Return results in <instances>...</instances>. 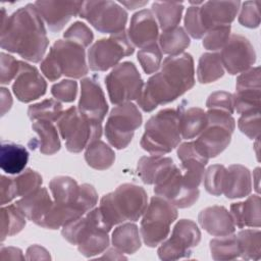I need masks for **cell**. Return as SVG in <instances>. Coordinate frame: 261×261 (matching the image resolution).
Wrapping results in <instances>:
<instances>
[{
	"label": "cell",
	"mask_w": 261,
	"mask_h": 261,
	"mask_svg": "<svg viewBox=\"0 0 261 261\" xmlns=\"http://www.w3.org/2000/svg\"><path fill=\"white\" fill-rule=\"evenodd\" d=\"M230 214L232 215L234 224L239 228L260 227V197L258 195H252L244 202L232 203L230 205Z\"/></svg>",
	"instance_id": "obj_26"
},
{
	"label": "cell",
	"mask_w": 261,
	"mask_h": 261,
	"mask_svg": "<svg viewBox=\"0 0 261 261\" xmlns=\"http://www.w3.org/2000/svg\"><path fill=\"white\" fill-rule=\"evenodd\" d=\"M113 247L122 254H134L141 248V238L137 224L132 222L117 226L111 237Z\"/></svg>",
	"instance_id": "obj_30"
},
{
	"label": "cell",
	"mask_w": 261,
	"mask_h": 261,
	"mask_svg": "<svg viewBox=\"0 0 261 261\" xmlns=\"http://www.w3.org/2000/svg\"><path fill=\"white\" fill-rule=\"evenodd\" d=\"M77 109L91 119L102 122L105 118L108 104L103 90L95 77H85L82 80Z\"/></svg>",
	"instance_id": "obj_19"
},
{
	"label": "cell",
	"mask_w": 261,
	"mask_h": 261,
	"mask_svg": "<svg viewBox=\"0 0 261 261\" xmlns=\"http://www.w3.org/2000/svg\"><path fill=\"white\" fill-rule=\"evenodd\" d=\"M0 196H1V205L3 206L11 202L14 198H16L13 177H7L5 175H1Z\"/></svg>",
	"instance_id": "obj_52"
},
{
	"label": "cell",
	"mask_w": 261,
	"mask_h": 261,
	"mask_svg": "<svg viewBox=\"0 0 261 261\" xmlns=\"http://www.w3.org/2000/svg\"><path fill=\"white\" fill-rule=\"evenodd\" d=\"M63 37L65 40L74 42L86 48L93 42L94 34L87 24L82 21H75L64 32Z\"/></svg>",
	"instance_id": "obj_45"
},
{
	"label": "cell",
	"mask_w": 261,
	"mask_h": 261,
	"mask_svg": "<svg viewBox=\"0 0 261 261\" xmlns=\"http://www.w3.org/2000/svg\"><path fill=\"white\" fill-rule=\"evenodd\" d=\"M252 191V177L250 170L242 164H231L226 168L223 185L224 196L237 199L249 196Z\"/></svg>",
	"instance_id": "obj_24"
},
{
	"label": "cell",
	"mask_w": 261,
	"mask_h": 261,
	"mask_svg": "<svg viewBox=\"0 0 261 261\" xmlns=\"http://www.w3.org/2000/svg\"><path fill=\"white\" fill-rule=\"evenodd\" d=\"M240 1H207L199 6V18L205 32L213 27L230 24L241 6Z\"/></svg>",
	"instance_id": "obj_21"
},
{
	"label": "cell",
	"mask_w": 261,
	"mask_h": 261,
	"mask_svg": "<svg viewBox=\"0 0 261 261\" xmlns=\"http://www.w3.org/2000/svg\"><path fill=\"white\" fill-rule=\"evenodd\" d=\"M40 67L50 82L57 81L61 75L82 79L89 71L85 48L68 40H57Z\"/></svg>",
	"instance_id": "obj_5"
},
{
	"label": "cell",
	"mask_w": 261,
	"mask_h": 261,
	"mask_svg": "<svg viewBox=\"0 0 261 261\" xmlns=\"http://www.w3.org/2000/svg\"><path fill=\"white\" fill-rule=\"evenodd\" d=\"M158 33V23L151 10L142 9L132 16L127 37L135 47L143 49L157 43Z\"/></svg>",
	"instance_id": "obj_20"
},
{
	"label": "cell",
	"mask_w": 261,
	"mask_h": 261,
	"mask_svg": "<svg viewBox=\"0 0 261 261\" xmlns=\"http://www.w3.org/2000/svg\"><path fill=\"white\" fill-rule=\"evenodd\" d=\"M16 197H23L39 189L43 178L41 174L31 168H27L16 177H13Z\"/></svg>",
	"instance_id": "obj_40"
},
{
	"label": "cell",
	"mask_w": 261,
	"mask_h": 261,
	"mask_svg": "<svg viewBox=\"0 0 261 261\" xmlns=\"http://www.w3.org/2000/svg\"><path fill=\"white\" fill-rule=\"evenodd\" d=\"M177 218V209L160 196L151 198L143 214L140 231L144 244L154 248L161 244L170 231V225Z\"/></svg>",
	"instance_id": "obj_9"
},
{
	"label": "cell",
	"mask_w": 261,
	"mask_h": 261,
	"mask_svg": "<svg viewBox=\"0 0 261 261\" xmlns=\"http://www.w3.org/2000/svg\"><path fill=\"white\" fill-rule=\"evenodd\" d=\"M102 34L123 32L127 22V12L114 1H84L80 14Z\"/></svg>",
	"instance_id": "obj_13"
},
{
	"label": "cell",
	"mask_w": 261,
	"mask_h": 261,
	"mask_svg": "<svg viewBox=\"0 0 261 261\" xmlns=\"http://www.w3.org/2000/svg\"><path fill=\"white\" fill-rule=\"evenodd\" d=\"M47 83L39 70L23 61L19 62V70L14 79L12 91L20 102L29 103L45 95Z\"/></svg>",
	"instance_id": "obj_18"
},
{
	"label": "cell",
	"mask_w": 261,
	"mask_h": 261,
	"mask_svg": "<svg viewBox=\"0 0 261 261\" xmlns=\"http://www.w3.org/2000/svg\"><path fill=\"white\" fill-rule=\"evenodd\" d=\"M63 113L62 104L55 99H46L33 104L28 109V116L32 121H58Z\"/></svg>",
	"instance_id": "obj_37"
},
{
	"label": "cell",
	"mask_w": 261,
	"mask_h": 261,
	"mask_svg": "<svg viewBox=\"0 0 261 261\" xmlns=\"http://www.w3.org/2000/svg\"><path fill=\"white\" fill-rule=\"evenodd\" d=\"M29 161V152L25 147L10 143L2 142L0 148V167L8 174H19L25 168Z\"/></svg>",
	"instance_id": "obj_27"
},
{
	"label": "cell",
	"mask_w": 261,
	"mask_h": 261,
	"mask_svg": "<svg viewBox=\"0 0 261 261\" xmlns=\"http://www.w3.org/2000/svg\"><path fill=\"white\" fill-rule=\"evenodd\" d=\"M208 109H220L230 114L234 112L232 94L224 91H216L209 95L206 101Z\"/></svg>",
	"instance_id": "obj_50"
},
{
	"label": "cell",
	"mask_w": 261,
	"mask_h": 261,
	"mask_svg": "<svg viewBox=\"0 0 261 261\" xmlns=\"http://www.w3.org/2000/svg\"><path fill=\"white\" fill-rule=\"evenodd\" d=\"M85 160L90 167L105 170L114 163L115 153L105 142L96 140L86 148Z\"/></svg>",
	"instance_id": "obj_32"
},
{
	"label": "cell",
	"mask_w": 261,
	"mask_h": 261,
	"mask_svg": "<svg viewBox=\"0 0 261 261\" xmlns=\"http://www.w3.org/2000/svg\"><path fill=\"white\" fill-rule=\"evenodd\" d=\"M240 257L245 260H259L261 257V232L259 229H245L238 232Z\"/></svg>",
	"instance_id": "obj_36"
},
{
	"label": "cell",
	"mask_w": 261,
	"mask_h": 261,
	"mask_svg": "<svg viewBox=\"0 0 261 261\" xmlns=\"http://www.w3.org/2000/svg\"><path fill=\"white\" fill-rule=\"evenodd\" d=\"M180 140L178 111L165 108L148 119L140 145L148 153L162 156L176 148Z\"/></svg>",
	"instance_id": "obj_6"
},
{
	"label": "cell",
	"mask_w": 261,
	"mask_h": 261,
	"mask_svg": "<svg viewBox=\"0 0 261 261\" xmlns=\"http://www.w3.org/2000/svg\"><path fill=\"white\" fill-rule=\"evenodd\" d=\"M207 124L198 139L196 148L207 159L214 158L228 147L236 128V120L230 113L220 109H208Z\"/></svg>",
	"instance_id": "obj_8"
},
{
	"label": "cell",
	"mask_w": 261,
	"mask_h": 261,
	"mask_svg": "<svg viewBox=\"0 0 261 261\" xmlns=\"http://www.w3.org/2000/svg\"><path fill=\"white\" fill-rule=\"evenodd\" d=\"M179 115L180 136L185 140L194 139L199 136L207 124V114L199 107L185 108L180 105L177 108Z\"/></svg>",
	"instance_id": "obj_29"
},
{
	"label": "cell",
	"mask_w": 261,
	"mask_h": 261,
	"mask_svg": "<svg viewBox=\"0 0 261 261\" xmlns=\"http://www.w3.org/2000/svg\"><path fill=\"white\" fill-rule=\"evenodd\" d=\"M230 37V24L216 25L207 31L203 37V47L210 51L221 50Z\"/></svg>",
	"instance_id": "obj_43"
},
{
	"label": "cell",
	"mask_w": 261,
	"mask_h": 261,
	"mask_svg": "<svg viewBox=\"0 0 261 261\" xmlns=\"http://www.w3.org/2000/svg\"><path fill=\"white\" fill-rule=\"evenodd\" d=\"M223 68L229 74L250 69L256 61V52L251 42L242 35H231L219 53Z\"/></svg>",
	"instance_id": "obj_16"
},
{
	"label": "cell",
	"mask_w": 261,
	"mask_h": 261,
	"mask_svg": "<svg viewBox=\"0 0 261 261\" xmlns=\"http://www.w3.org/2000/svg\"><path fill=\"white\" fill-rule=\"evenodd\" d=\"M238 127L251 140H258L260 138L261 120L260 110H253L250 112L243 113L238 120Z\"/></svg>",
	"instance_id": "obj_44"
},
{
	"label": "cell",
	"mask_w": 261,
	"mask_h": 261,
	"mask_svg": "<svg viewBox=\"0 0 261 261\" xmlns=\"http://www.w3.org/2000/svg\"><path fill=\"white\" fill-rule=\"evenodd\" d=\"M202 228L214 237L228 236L234 232L236 224L232 215L223 206L206 207L198 215Z\"/></svg>",
	"instance_id": "obj_22"
},
{
	"label": "cell",
	"mask_w": 261,
	"mask_h": 261,
	"mask_svg": "<svg viewBox=\"0 0 261 261\" xmlns=\"http://www.w3.org/2000/svg\"><path fill=\"white\" fill-rule=\"evenodd\" d=\"M137 57L143 70L147 74H150L156 72L160 68L162 60V51L159 45L155 43L139 50Z\"/></svg>",
	"instance_id": "obj_42"
},
{
	"label": "cell",
	"mask_w": 261,
	"mask_h": 261,
	"mask_svg": "<svg viewBox=\"0 0 261 261\" xmlns=\"http://www.w3.org/2000/svg\"><path fill=\"white\" fill-rule=\"evenodd\" d=\"M184 8L182 2L155 1L152 3L151 11L155 18H157L158 24L163 32L177 27L180 22Z\"/></svg>",
	"instance_id": "obj_31"
},
{
	"label": "cell",
	"mask_w": 261,
	"mask_h": 261,
	"mask_svg": "<svg viewBox=\"0 0 261 261\" xmlns=\"http://www.w3.org/2000/svg\"><path fill=\"white\" fill-rule=\"evenodd\" d=\"M260 67L256 66L242 72L237 77L236 90L239 89H261L260 82Z\"/></svg>",
	"instance_id": "obj_51"
},
{
	"label": "cell",
	"mask_w": 261,
	"mask_h": 261,
	"mask_svg": "<svg viewBox=\"0 0 261 261\" xmlns=\"http://www.w3.org/2000/svg\"><path fill=\"white\" fill-rule=\"evenodd\" d=\"M27 217L15 204L3 206L1 208V242L7 237H12L20 232L27 223Z\"/></svg>",
	"instance_id": "obj_35"
},
{
	"label": "cell",
	"mask_w": 261,
	"mask_h": 261,
	"mask_svg": "<svg viewBox=\"0 0 261 261\" xmlns=\"http://www.w3.org/2000/svg\"><path fill=\"white\" fill-rule=\"evenodd\" d=\"M224 74V68L219 53L206 52L199 59L197 67V79L200 84L213 83Z\"/></svg>",
	"instance_id": "obj_34"
},
{
	"label": "cell",
	"mask_w": 261,
	"mask_h": 261,
	"mask_svg": "<svg viewBox=\"0 0 261 261\" xmlns=\"http://www.w3.org/2000/svg\"><path fill=\"white\" fill-rule=\"evenodd\" d=\"M1 66H0V83L1 85H8L16 77L19 70V60L13 56L1 52Z\"/></svg>",
	"instance_id": "obj_49"
},
{
	"label": "cell",
	"mask_w": 261,
	"mask_h": 261,
	"mask_svg": "<svg viewBox=\"0 0 261 261\" xmlns=\"http://www.w3.org/2000/svg\"><path fill=\"white\" fill-rule=\"evenodd\" d=\"M142 121V114L136 104L126 102L116 105L110 111L105 124V137L108 143L117 150L126 148Z\"/></svg>",
	"instance_id": "obj_10"
},
{
	"label": "cell",
	"mask_w": 261,
	"mask_h": 261,
	"mask_svg": "<svg viewBox=\"0 0 261 261\" xmlns=\"http://www.w3.org/2000/svg\"><path fill=\"white\" fill-rule=\"evenodd\" d=\"M25 259L28 260H50L49 252L40 245H33L28 248Z\"/></svg>",
	"instance_id": "obj_53"
},
{
	"label": "cell",
	"mask_w": 261,
	"mask_h": 261,
	"mask_svg": "<svg viewBox=\"0 0 261 261\" xmlns=\"http://www.w3.org/2000/svg\"><path fill=\"white\" fill-rule=\"evenodd\" d=\"M84 1H36L38 12L48 29L53 32L61 31L69 19L80 14Z\"/></svg>",
	"instance_id": "obj_17"
},
{
	"label": "cell",
	"mask_w": 261,
	"mask_h": 261,
	"mask_svg": "<svg viewBox=\"0 0 261 261\" xmlns=\"http://www.w3.org/2000/svg\"><path fill=\"white\" fill-rule=\"evenodd\" d=\"M211 257L214 260H232L240 257L236 234L219 237L210 241Z\"/></svg>",
	"instance_id": "obj_38"
},
{
	"label": "cell",
	"mask_w": 261,
	"mask_h": 261,
	"mask_svg": "<svg viewBox=\"0 0 261 261\" xmlns=\"http://www.w3.org/2000/svg\"><path fill=\"white\" fill-rule=\"evenodd\" d=\"M111 228L98 207L64 225L61 234L68 243L77 246L82 255L89 258L103 253L108 248V232Z\"/></svg>",
	"instance_id": "obj_3"
},
{
	"label": "cell",
	"mask_w": 261,
	"mask_h": 261,
	"mask_svg": "<svg viewBox=\"0 0 261 261\" xmlns=\"http://www.w3.org/2000/svg\"><path fill=\"white\" fill-rule=\"evenodd\" d=\"M135 52L125 31L96 41L88 51L89 67L93 71H106L115 67L125 56Z\"/></svg>",
	"instance_id": "obj_12"
},
{
	"label": "cell",
	"mask_w": 261,
	"mask_h": 261,
	"mask_svg": "<svg viewBox=\"0 0 261 261\" xmlns=\"http://www.w3.org/2000/svg\"><path fill=\"white\" fill-rule=\"evenodd\" d=\"M261 89H239L232 94L233 109L239 114L257 110L260 108Z\"/></svg>",
	"instance_id": "obj_39"
},
{
	"label": "cell",
	"mask_w": 261,
	"mask_h": 261,
	"mask_svg": "<svg viewBox=\"0 0 261 261\" xmlns=\"http://www.w3.org/2000/svg\"><path fill=\"white\" fill-rule=\"evenodd\" d=\"M147 206L148 195L144 188L134 184H122L101 198L99 209L105 221L113 226L125 221L139 220Z\"/></svg>",
	"instance_id": "obj_4"
},
{
	"label": "cell",
	"mask_w": 261,
	"mask_h": 261,
	"mask_svg": "<svg viewBox=\"0 0 261 261\" xmlns=\"http://www.w3.org/2000/svg\"><path fill=\"white\" fill-rule=\"evenodd\" d=\"M119 3L124 5L129 10H134L136 8L146 5L148 3V1H119Z\"/></svg>",
	"instance_id": "obj_56"
},
{
	"label": "cell",
	"mask_w": 261,
	"mask_h": 261,
	"mask_svg": "<svg viewBox=\"0 0 261 261\" xmlns=\"http://www.w3.org/2000/svg\"><path fill=\"white\" fill-rule=\"evenodd\" d=\"M33 130L38 135V139H32L28 146L31 150L39 148L44 155H53L60 150L61 144L58 137V132L51 121L37 120L32 124Z\"/></svg>",
	"instance_id": "obj_25"
},
{
	"label": "cell",
	"mask_w": 261,
	"mask_h": 261,
	"mask_svg": "<svg viewBox=\"0 0 261 261\" xmlns=\"http://www.w3.org/2000/svg\"><path fill=\"white\" fill-rule=\"evenodd\" d=\"M226 167L221 164L209 166L204 173V188L213 196H220L223 192Z\"/></svg>",
	"instance_id": "obj_41"
},
{
	"label": "cell",
	"mask_w": 261,
	"mask_h": 261,
	"mask_svg": "<svg viewBox=\"0 0 261 261\" xmlns=\"http://www.w3.org/2000/svg\"><path fill=\"white\" fill-rule=\"evenodd\" d=\"M104 83L113 105L138 100L144 88V81L136 65L130 61L118 63L113 67L105 76Z\"/></svg>",
	"instance_id": "obj_11"
},
{
	"label": "cell",
	"mask_w": 261,
	"mask_h": 261,
	"mask_svg": "<svg viewBox=\"0 0 261 261\" xmlns=\"http://www.w3.org/2000/svg\"><path fill=\"white\" fill-rule=\"evenodd\" d=\"M154 192L157 196L169 201L176 208L193 206L199 199V189H190L186 186L181 170L173 164L155 182Z\"/></svg>",
	"instance_id": "obj_15"
},
{
	"label": "cell",
	"mask_w": 261,
	"mask_h": 261,
	"mask_svg": "<svg viewBox=\"0 0 261 261\" xmlns=\"http://www.w3.org/2000/svg\"><path fill=\"white\" fill-rule=\"evenodd\" d=\"M191 44L190 37L181 27L163 31L159 36V47L164 54L176 56L181 54Z\"/></svg>",
	"instance_id": "obj_33"
},
{
	"label": "cell",
	"mask_w": 261,
	"mask_h": 261,
	"mask_svg": "<svg viewBox=\"0 0 261 261\" xmlns=\"http://www.w3.org/2000/svg\"><path fill=\"white\" fill-rule=\"evenodd\" d=\"M51 94L56 100L65 103L73 102L77 94V83L73 80H62L52 86Z\"/></svg>",
	"instance_id": "obj_47"
},
{
	"label": "cell",
	"mask_w": 261,
	"mask_h": 261,
	"mask_svg": "<svg viewBox=\"0 0 261 261\" xmlns=\"http://www.w3.org/2000/svg\"><path fill=\"white\" fill-rule=\"evenodd\" d=\"M160 67V71L144 85L137 100L139 107L145 112H151L159 105L176 100L195 85L194 59L190 53L169 56Z\"/></svg>",
	"instance_id": "obj_2"
},
{
	"label": "cell",
	"mask_w": 261,
	"mask_h": 261,
	"mask_svg": "<svg viewBox=\"0 0 261 261\" xmlns=\"http://www.w3.org/2000/svg\"><path fill=\"white\" fill-rule=\"evenodd\" d=\"M259 1H245L242 4L239 22L249 29H256L260 24Z\"/></svg>",
	"instance_id": "obj_46"
},
{
	"label": "cell",
	"mask_w": 261,
	"mask_h": 261,
	"mask_svg": "<svg viewBox=\"0 0 261 261\" xmlns=\"http://www.w3.org/2000/svg\"><path fill=\"white\" fill-rule=\"evenodd\" d=\"M12 105V98L6 88H1V116L5 115L10 110Z\"/></svg>",
	"instance_id": "obj_55"
},
{
	"label": "cell",
	"mask_w": 261,
	"mask_h": 261,
	"mask_svg": "<svg viewBox=\"0 0 261 261\" xmlns=\"http://www.w3.org/2000/svg\"><path fill=\"white\" fill-rule=\"evenodd\" d=\"M201 241L198 225L190 219H180L174 225L171 237L162 242L158 248V257L163 261L190 258L192 249Z\"/></svg>",
	"instance_id": "obj_14"
},
{
	"label": "cell",
	"mask_w": 261,
	"mask_h": 261,
	"mask_svg": "<svg viewBox=\"0 0 261 261\" xmlns=\"http://www.w3.org/2000/svg\"><path fill=\"white\" fill-rule=\"evenodd\" d=\"M1 48L16 53L24 60H43L49 45L44 21L34 4L18 8L9 17L2 7Z\"/></svg>",
	"instance_id": "obj_1"
},
{
	"label": "cell",
	"mask_w": 261,
	"mask_h": 261,
	"mask_svg": "<svg viewBox=\"0 0 261 261\" xmlns=\"http://www.w3.org/2000/svg\"><path fill=\"white\" fill-rule=\"evenodd\" d=\"M1 260H23L25 257L22 255V251L15 247H1L0 250Z\"/></svg>",
	"instance_id": "obj_54"
},
{
	"label": "cell",
	"mask_w": 261,
	"mask_h": 261,
	"mask_svg": "<svg viewBox=\"0 0 261 261\" xmlns=\"http://www.w3.org/2000/svg\"><path fill=\"white\" fill-rule=\"evenodd\" d=\"M185 29L188 35L194 39H201L206 32L203 29L199 18V6H190L185 16Z\"/></svg>",
	"instance_id": "obj_48"
},
{
	"label": "cell",
	"mask_w": 261,
	"mask_h": 261,
	"mask_svg": "<svg viewBox=\"0 0 261 261\" xmlns=\"http://www.w3.org/2000/svg\"><path fill=\"white\" fill-rule=\"evenodd\" d=\"M58 130L67 151L80 153L102 136V123L81 113L75 106L63 111L57 121Z\"/></svg>",
	"instance_id": "obj_7"
},
{
	"label": "cell",
	"mask_w": 261,
	"mask_h": 261,
	"mask_svg": "<svg viewBox=\"0 0 261 261\" xmlns=\"http://www.w3.org/2000/svg\"><path fill=\"white\" fill-rule=\"evenodd\" d=\"M14 204L28 220L42 226L45 217L52 207L53 201L46 188H39L31 194L23 196Z\"/></svg>",
	"instance_id": "obj_23"
},
{
	"label": "cell",
	"mask_w": 261,
	"mask_h": 261,
	"mask_svg": "<svg viewBox=\"0 0 261 261\" xmlns=\"http://www.w3.org/2000/svg\"><path fill=\"white\" fill-rule=\"evenodd\" d=\"M173 160L161 155L143 156L138 161L137 174L146 185H155L162 174L172 166Z\"/></svg>",
	"instance_id": "obj_28"
}]
</instances>
